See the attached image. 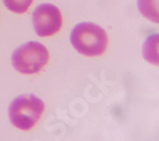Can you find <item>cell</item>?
Here are the masks:
<instances>
[{"label":"cell","mask_w":159,"mask_h":141,"mask_svg":"<svg viewBox=\"0 0 159 141\" xmlns=\"http://www.w3.org/2000/svg\"><path fill=\"white\" fill-rule=\"evenodd\" d=\"M70 41L79 54L85 56H99L107 48L108 38L106 31L99 25L84 22L75 25Z\"/></svg>","instance_id":"obj_1"},{"label":"cell","mask_w":159,"mask_h":141,"mask_svg":"<svg viewBox=\"0 0 159 141\" xmlns=\"http://www.w3.org/2000/svg\"><path fill=\"white\" fill-rule=\"evenodd\" d=\"M33 27L39 37H50L57 33L62 25V15L52 4L38 5L33 13Z\"/></svg>","instance_id":"obj_4"},{"label":"cell","mask_w":159,"mask_h":141,"mask_svg":"<svg viewBox=\"0 0 159 141\" xmlns=\"http://www.w3.org/2000/svg\"><path fill=\"white\" fill-rule=\"evenodd\" d=\"M47 48L38 42H27L19 46L11 55V62L22 74H37L48 62Z\"/></svg>","instance_id":"obj_3"},{"label":"cell","mask_w":159,"mask_h":141,"mask_svg":"<svg viewBox=\"0 0 159 141\" xmlns=\"http://www.w3.org/2000/svg\"><path fill=\"white\" fill-rule=\"evenodd\" d=\"M3 2L9 10L17 13V14H22L28 10L33 0H3Z\"/></svg>","instance_id":"obj_6"},{"label":"cell","mask_w":159,"mask_h":141,"mask_svg":"<svg viewBox=\"0 0 159 141\" xmlns=\"http://www.w3.org/2000/svg\"><path fill=\"white\" fill-rule=\"evenodd\" d=\"M139 10L141 11V14L150 19L152 22L158 23V0H139L138 2Z\"/></svg>","instance_id":"obj_5"},{"label":"cell","mask_w":159,"mask_h":141,"mask_svg":"<svg viewBox=\"0 0 159 141\" xmlns=\"http://www.w3.org/2000/svg\"><path fill=\"white\" fill-rule=\"evenodd\" d=\"M45 109L43 102L32 95L25 94L16 98L9 107V118L17 129L27 131L39 121Z\"/></svg>","instance_id":"obj_2"}]
</instances>
